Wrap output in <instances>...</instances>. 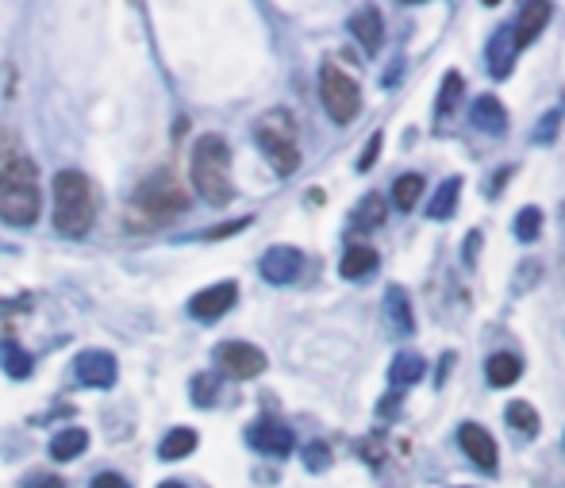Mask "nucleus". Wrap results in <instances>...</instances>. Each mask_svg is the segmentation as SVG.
<instances>
[{
	"label": "nucleus",
	"mask_w": 565,
	"mask_h": 488,
	"mask_svg": "<svg viewBox=\"0 0 565 488\" xmlns=\"http://www.w3.org/2000/svg\"><path fill=\"white\" fill-rule=\"evenodd\" d=\"M97 223L93 181L81 170H62L54 177V227L66 239H85Z\"/></svg>",
	"instance_id": "f257e3e1"
},
{
	"label": "nucleus",
	"mask_w": 565,
	"mask_h": 488,
	"mask_svg": "<svg viewBox=\"0 0 565 488\" xmlns=\"http://www.w3.org/2000/svg\"><path fill=\"white\" fill-rule=\"evenodd\" d=\"M0 220L12 227L39 220V170L24 154L0 162Z\"/></svg>",
	"instance_id": "f03ea898"
},
{
	"label": "nucleus",
	"mask_w": 565,
	"mask_h": 488,
	"mask_svg": "<svg viewBox=\"0 0 565 488\" xmlns=\"http://www.w3.org/2000/svg\"><path fill=\"white\" fill-rule=\"evenodd\" d=\"M193 189L200 200H208L212 208L231 204L235 185H231V147L223 143L220 135H200L193 147Z\"/></svg>",
	"instance_id": "7ed1b4c3"
},
{
	"label": "nucleus",
	"mask_w": 565,
	"mask_h": 488,
	"mask_svg": "<svg viewBox=\"0 0 565 488\" xmlns=\"http://www.w3.org/2000/svg\"><path fill=\"white\" fill-rule=\"evenodd\" d=\"M254 139H258L262 154L270 158V166L281 173V177L296 173V166H300V143H296V123L285 108H273L266 116H258Z\"/></svg>",
	"instance_id": "20e7f679"
},
{
	"label": "nucleus",
	"mask_w": 565,
	"mask_h": 488,
	"mask_svg": "<svg viewBox=\"0 0 565 488\" xmlns=\"http://www.w3.org/2000/svg\"><path fill=\"white\" fill-rule=\"evenodd\" d=\"M135 208L158 223L173 220V216H181V212L189 208V189H185L173 173H154V177H147V181L139 185Z\"/></svg>",
	"instance_id": "39448f33"
},
{
	"label": "nucleus",
	"mask_w": 565,
	"mask_h": 488,
	"mask_svg": "<svg viewBox=\"0 0 565 488\" xmlns=\"http://www.w3.org/2000/svg\"><path fill=\"white\" fill-rule=\"evenodd\" d=\"M320 97L327 116L335 123H350L362 112V89L350 74H343L335 62H323L320 66Z\"/></svg>",
	"instance_id": "423d86ee"
},
{
	"label": "nucleus",
	"mask_w": 565,
	"mask_h": 488,
	"mask_svg": "<svg viewBox=\"0 0 565 488\" xmlns=\"http://www.w3.org/2000/svg\"><path fill=\"white\" fill-rule=\"evenodd\" d=\"M216 362H220V373L235 377V381H250L258 373H266V354L258 346H250V342H220Z\"/></svg>",
	"instance_id": "0eeeda50"
},
{
	"label": "nucleus",
	"mask_w": 565,
	"mask_h": 488,
	"mask_svg": "<svg viewBox=\"0 0 565 488\" xmlns=\"http://www.w3.org/2000/svg\"><path fill=\"white\" fill-rule=\"evenodd\" d=\"M235 300H239V285H235V281H220V285L200 289V293L189 300V312H193V319L212 323V319H220L223 312H231Z\"/></svg>",
	"instance_id": "6e6552de"
},
{
	"label": "nucleus",
	"mask_w": 565,
	"mask_h": 488,
	"mask_svg": "<svg viewBox=\"0 0 565 488\" xmlns=\"http://www.w3.org/2000/svg\"><path fill=\"white\" fill-rule=\"evenodd\" d=\"M74 369H77V381L81 385H93V389H112L116 385V373H120L116 358L108 350H85V354H77Z\"/></svg>",
	"instance_id": "1a4fd4ad"
},
{
	"label": "nucleus",
	"mask_w": 565,
	"mask_h": 488,
	"mask_svg": "<svg viewBox=\"0 0 565 488\" xmlns=\"http://www.w3.org/2000/svg\"><path fill=\"white\" fill-rule=\"evenodd\" d=\"M246 439L254 450H262V454H273V458H285V454H293V431L285 427V423H277V419H258L250 431H246Z\"/></svg>",
	"instance_id": "9d476101"
},
{
	"label": "nucleus",
	"mask_w": 565,
	"mask_h": 488,
	"mask_svg": "<svg viewBox=\"0 0 565 488\" xmlns=\"http://www.w3.org/2000/svg\"><path fill=\"white\" fill-rule=\"evenodd\" d=\"M304 269V254L296 246H273L262 254V277L270 285H293Z\"/></svg>",
	"instance_id": "9b49d317"
},
{
	"label": "nucleus",
	"mask_w": 565,
	"mask_h": 488,
	"mask_svg": "<svg viewBox=\"0 0 565 488\" xmlns=\"http://www.w3.org/2000/svg\"><path fill=\"white\" fill-rule=\"evenodd\" d=\"M458 442H462V450L469 454V462L473 465H481V469H496V439H492L481 423H462Z\"/></svg>",
	"instance_id": "f8f14e48"
},
{
	"label": "nucleus",
	"mask_w": 565,
	"mask_h": 488,
	"mask_svg": "<svg viewBox=\"0 0 565 488\" xmlns=\"http://www.w3.org/2000/svg\"><path fill=\"white\" fill-rule=\"evenodd\" d=\"M516 35H512V24L496 27V35L489 39L485 47V62H489V74L492 77H508L512 66H516Z\"/></svg>",
	"instance_id": "ddd939ff"
},
{
	"label": "nucleus",
	"mask_w": 565,
	"mask_h": 488,
	"mask_svg": "<svg viewBox=\"0 0 565 488\" xmlns=\"http://www.w3.org/2000/svg\"><path fill=\"white\" fill-rule=\"evenodd\" d=\"M350 35L362 43L366 54H377L381 43H385V20H381V12H377V8L354 12V16H350Z\"/></svg>",
	"instance_id": "4468645a"
},
{
	"label": "nucleus",
	"mask_w": 565,
	"mask_h": 488,
	"mask_svg": "<svg viewBox=\"0 0 565 488\" xmlns=\"http://www.w3.org/2000/svg\"><path fill=\"white\" fill-rule=\"evenodd\" d=\"M546 20H550V4H523L516 16V24H512V35H516V47H531L535 39L542 35V27H546Z\"/></svg>",
	"instance_id": "2eb2a0df"
},
{
	"label": "nucleus",
	"mask_w": 565,
	"mask_h": 488,
	"mask_svg": "<svg viewBox=\"0 0 565 488\" xmlns=\"http://www.w3.org/2000/svg\"><path fill=\"white\" fill-rule=\"evenodd\" d=\"M385 323H389L393 335H412V331H416L412 300H408V293H404L400 285H393V289L385 293Z\"/></svg>",
	"instance_id": "dca6fc26"
},
{
	"label": "nucleus",
	"mask_w": 565,
	"mask_h": 488,
	"mask_svg": "<svg viewBox=\"0 0 565 488\" xmlns=\"http://www.w3.org/2000/svg\"><path fill=\"white\" fill-rule=\"evenodd\" d=\"M469 123H473L481 135H504V131H508V112H504V104L496 97H481L473 104Z\"/></svg>",
	"instance_id": "f3484780"
},
{
	"label": "nucleus",
	"mask_w": 565,
	"mask_h": 488,
	"mask_svg": "<svg viewBox=\"0 0 565 488\" xmlns=\"http://www.w3.org/2000/svg\"><path fill=\"white\" fill-rule=\"evenodd\" d=\"M89 450V431L85 427H66V431H58L54 442H50V458L54 462H74Z\"/></svg>",
	"instance_id": "a211bd4d"
},
{
	"label": "nucleus",
	"mask_w": 565,
	"mask_h": 488,
	"mask_svg": "<svg viewBox=\"0 0 565 488\" xmlns=\"http://www.w3.org/2000/svg\"><path fill=\"white\" fill-rule=\"evenodd\" d=\"M519 373H523V362H519L516 354H492L489 362H485V377H489L492 389H508V385H516Z\"/></svg>",
	"instance_id": "6ab92c4d"
},
{
	"label": "nucleus",
	"mask_w": 565,
	"mask_h": 488,
	"mask_svg": "<svg viewBox=\"0 0 565 488\" xmlns=\"http://www.w3.org/2000/svg\"><path fill=\"white\" fill-rule=\"evenodd\" d=\"M423 373H427V362H423L419 354H412V350H404V354H396L393 366H389V385H393V389L416 385Z\"/></svg>",
	"instance_id": "aec40b11"
},
{
	"label": "nucleus",
	"mask_w": 565,
	"mask_h": 488,
	"mask_svg": "<svg viewBox=\"0 0 565 488\" xmlns=\"http://www.w3.org/2000/svg\"><path fill=\"white\" fill-rule=\"evenodd\" d=\"M377 250L373 246H350L343 254V266H339V273H343L346 281H358V277H369L373 269H377Z\"/></svg>",
	"instance_id": "412c9836"
},
{
	"label": "nucleus",
	"mask_w": 565,
	"mask_h": 488,
	"mask_svg": "<svg viewBox=\"0 0 565 488\" xmlns=\"http://www.w3.org/2000/svg\"><path fill=\"white\" fill-rule=\"evenodd\" d=\"M458 196H462V177H446L443 185H439V193L431 196L427 216H431V220H450L454 208H458Z\"/></svg>",
	"instance_id": "4be33fe9"
},
{
	"label": "nucleus",
	"mask_w": 565,
	"mask_h": 488,
	"mask_svg": "<svg viewBox=\"0 0 565 488\" xmlns=\"http://www.w3.org/2000/svg\"><path fill=\"white\" fill-rule=\"evenodd\" d=\"M197 431L193 427H173L170 435L162 439V446H158V454L166 458V462H181L185 454H193L197 450Z\"/></svg>",
	"instance_id": "5701e85b"
},
{
	"label": "nucleus",
	"mask_w": 565,
	"mask_h": 488,
	"mask_svg": "<svg viewBox=\"0 0 565 488\" xmlns=\"http://www.w3.org/2000/svg\"><path fill=\"white\" fill-rule=\"evenodd\" d=\"M423 173H400L396 177V185H393V200H396V208L400 212H412L419 204V193H423Z\"/></svg>",
	"instance_id": "b1692460"
},
{
	"label": "nucleus",
	"mask_w": 565,
	"mask_h": 488,
	"mask_svg": "<svg viewBox=\"0 0 565 488\" xmlns=\"http://www.w3.org/2000/svg\"><path fill=\"white\" fill-rule=\"evenodd\" d=\"M462 93H466V85H462V74L458 70H450V74L443 77V89H439V100H435V116H439V123L458 108V100H462Z\"/></svg>",
	"instance_id": "393cba45"
},
{
	"label": "nucleus",
	"mask_w": 565,
	"mask_h": 488,
	"mask_svg": "<svg viewBox=\"0 0 565 488\" xmlns=\"http://www.w3.org/2000/svg\"><path fill=\"white\" fill-rule=\"evenodd\" d=\"M504 419H508V427H516L519 435H535V431H539V412H535L527 400H512V404L504 408Z\"/></svg>",
	"instance_id": "a878e982"
},
{
	"label": "nucleus",
	"mask_w": 565,
	"mask_h": 488,
	"mask_svg": "<svg viewBox=\"0 0 565 488\" xmlns=\"http://www.w3.org/2000/svg\"><path fill=\"white\" fill-rule=\"evenodd\" d=\"M0 366L8 369L12 377H27V373H31V354L20 350L16 342H4V346H0Z\"/></svg>",
	"instance_id": "bb28decb"
},
{
	"label": "nucleus",
	"mask_w": 565,
	"mask_h": 488,
	"mask_svg": "<svg viewBox=\"0 0 565 488\" xmlns=\"http://www.w3.org/2000/svg\"><path fill=\"white\" fill-rule=\"evenodd\" d=\"M512 227H516L519 243H535L542 235V208H523Z\"/></svg>",
	"instance_id": "cd10ccee"
},
{
	"label": "nucleus",
	"mask_w": 565,
	"mask_h": 488,
	"mask_svg": "<svg viewBox=\"0 0 565 488\" xmlns=\"http://www.w3.org/2000/svg\"><path fill=\"white\" fill-rule=\"evenodd\" d=\"M381 220H385V200H381L377 193H369L366 200H362V208H358L354 223H358L362 231H369V227H377Z\"/></svg>",
	"instance_id": "c85d7f7f"
},
{
	"label": "nucleus",
	"mask_w": 565,
	"mask_h": 488,
	"mask_svg": "<svg viewBox=\"0 0 565 488\" xmlns=\"http://www.w3.org/2000/svg\"><path fill=\"white\" fill-rule=\"evenodd\" d=\"M216 396H220V377H212V373L193 377V400H197L200 408H212V404H216Z\"/></svg>",
	"instance_id": "c756f323"
},
{
	"label": "nucleus",
	"mask_w": 565,
	"mask_h": 488,
	"mask_svg": "<svg viewBox=\"0 0 565 488\" xmlns=\"http://www.w3.org/2000/svg\"><path fill=\"white\" fill-rule=\"evenodd\" d=\"M304 465H308L312 473H323V469L331 465V446H327V442H312V446L304 450Z\"/></svg>",
	"instance_id": "7c9ffc66"
},
{
	"label": "nucleus",
	"mask_w": 565,
	"mask_h": 488,
	"mask_svg": "<svg viewBox=\"0 0 565 488\" xmlns=\"http://www.w3.org/2000/svg\"><path fill=\"white\" fill-rule=\"evenodd\" d=\"M377 150H381V135H373V139L366 143V154L358 158V170H369V166L377 162Z\"/></svg>",
	"instance_id": "2f4dec72"
},
{
	"label": "nucleus",
	"mask_w": 565,
	"mask_h": 488,
	"mask_svg": "<svg viewBox=\"0 0 565 488\" xmlns=\"http://www.w3.org/2000/svg\"><path fill=\"white\" fill-rule=\"evenodd\" d=\"M93 488H131V485H127V477H120V473H100L97 481H93Z\"/></svg>",
	"instance_id": "473e14b6"
},
{
	"label": "nucleus",
	"mask_w": 565,
	"mask_h": 488,
	"mask_svg": "<svg viewBox=\"0 0 565 488\" xmlns=\"http://www.w3.org/2000/svg\"><path fill=\"white\" fill-rule=\"evenodd\" d=\"M24 488H66L62 477H54V473H43V477H31Z\"/></svg>",
	"instance_id": "72a5a7b5"
},
{
	"label": "nucleus",
	"mask_w": 565,
	"mask_h": 488,
	"mask_svg": "<svg viewBox=\"0 0 565 488\" xmlns=\"http://www.w3.org/2000/svg\"><path fill=\"white\" fill-rule=\"evenodd\" d=\"M246 223H250V220H235V223H227V227H216V231H208L204 239H223V235H235V231H243Z\"/></svg>",
	"instance_id": "f704fd0d"
},
{
	"label": "nucleus",
	"mask_w": 565,
	"mask_h": 488,
	"mask_svg": "<svg viewBox=\"0 0 565 488\" xmlns=\"http://www.w3.org/2000/svg\"><path fill=\"white\" fill-rule=\"evenodd\" d=\"M466 239H469V243H466V262H473V254H477V243H481V231H469Z\"/></svg>",
	"instance_id": "c9c22d12"
},
{
	"label": "nucleus",
	"mask_w": 565,
	"mask_h": 488,
	"mask_svg": "<svg viewBox=\"0 0 565 488\" xmlns=\"http://www.w3.org/2000/svg\"><path fill=\"white\" fill-rule=\"evenodd\" d=\"M158 488H185V485H181V481H162Z\"/></svg>",
	"instance_id": "e433bc0d"
}]
</instances>
